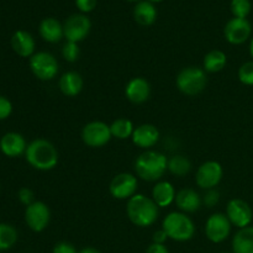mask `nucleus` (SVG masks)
Masks as SVG:
<instances>
[{"label":"nucleus","instance_id":"1","mask_svg":"<svg viewBox=\"0 0 253 253\" xmlns=\"http://www.w3.org/2000/svg\"><path fill=\"white\" fill-rule=\"evenodd\" d=\"M25 158L35 169L47 172L57 167L59 153L56 146L46 138H36L27 145Z\"/></svg>","mask_w":253,"mask_h":253},{"label":"nucleus","instance_id":"2","mask_svg":"<svg viewBox=\"0 0 253 253\" xmlns=\"http://www.w3.org/2000/svg\"><path fill=\"white\" fill-rule=\"evenodd\" d=\"M126 214L131 224L137 227H150L157 221L160 208L152 198L145 194H136L127 200Z\"/></svg>","mask_w":253,"mask_h":253},{"label":"nucleus","instance_id":"3","mask_svg":"<svg viewBox=\"0 0 253 253\" xmlns=\"http://www.w3.org/2000/svg\"><path fill=\"white\" fill-rule=\"evenodd\" d=\"M168 170V158L155 150L143 151L135 161V173L137 178L146 182H160Z\"/></svg>","mask_w":253,"mask_h":253},{"label":"nucleus","instance_id":"4","mask_svg":"<svg viewBox=\"0 0 253 253\" xmlns=\"http://www.w3.org/2000/svg\"><path fill=\"white\" fill-rule=\"evenodd\" d=\"M162 229L168 239L177 242H187L194 237L195 224L188 214L182 211H172L163 219Z\"/></svg>","mask_w":253,"mask_h":253},{"label":"nucleus","instance_id":"5","mask_svg":"<svg viewBox=\"0 0 253 253\" xmlns=\"http://www.w3.org/2000/svg\"><path fill=\"white\" fill-rule=\"evenodd\" d=\"M178 90L187 96H195L202 93L208 84L207 72L203 67H185L175 78Z\"/></svg>","mask_w":253,"mask_h":253},{"label":"nucleus","instance_id":"6","mask_svg":"<svg viewBox=\"0 0 253 253\" xmlns=\"http://www.w3.org/2000/svg\"><path fill=\"white\" fill-rule=\"evenodd\" d=\"M29 66L32 74L42 82H48L56 78L59 69L56 57L46 51L36 52L34 56L30 57Z\"/></svg>","mask_w":253,"mask_h":253},{"label":"nucleus","instance_id":"7","mask_svg":"<svg viewBox=\"0 0 253 253\" xmlns=\"http://www.w3.org/2000/svg\"><path fill=\"white\" fill-rule=\"evenodd\" d=\"M82 141L85 146L91 148L104 147L113 138L110 131V125L104 121L94 120L85 124L82 128Z\"/></svg>","mask_w":253,"mask_h":253},{"label":"nucleus","instance_id":"8","mask_svg":"<svg viewBox=\"0 0 253 253\" xmlns=\"http://www.w3.org/2000/svg\"><path fill=\"white\" fill-rule=\"evenodd\" d=\"M138 179L132 173L123 172L116 174L109 183V193L114 199L128 200L137 194Z\"/></svg>","mask_w":253,"mask_h":253},{"label":"nucleus","instance_id":"9","mask_svg":"<svg viewBox=\"0 0 253 253\" xmlns=\"http://www.w3.org/2000/svg\"><path fill=\"white\" fill-rule=\"evenodd\" d=\"M224 177V168L216 161H207L199 166L195 174V183L200 189H214Z\"/></svg>","mask_w":253,"mask_h":253},{"label":"nucleus","instance_id":"10","mask_svg":"<svg viewBox=\"0 0 253 253\" xmlns=\"http://www.w3.org/2000/svg\"><path fill=\"white\" fill-rule=\"evenodd\" d=\"M231 222L224 212H214L205 222V236L212 244H221L231 234Z\"/></svg>","mask_w":253,"mask_h":253},{"label":"nucleus","instance_id":"11","mask_svg":"<svg viewBox=\"0 0 253 253\" xmlns=\"http://www.w3.org/2000/svg\"><path fill=\"white\" fill-rule=\"evenodd\" d=\"M51 221V210L43 202H35L25 209V222L34 232H42Z\"/></svg>","mask_w":253,"mask_h":253},{"label":"nucleus","instance_id":"12","mask_svg":"<svg viewBox=\"0 0 253 253\" xmlns=\"http://www.w3.org/2000/svg\"><path fill=\"white\" fill-rule=\"evenodd\" d=\"M91 29V22L86 15L74 14L63 24L64 37L67 41L79 43L86 39Z\"/></svg>","mask_w":253,"mask_h":253},{"label":"nucleus","instance_id":"13","mask_svg":"<svg viewBox=\"0 0 253 253\" xmlns=\"http://www.w3.org/2000/svg\"><path fill=\"white\" fill-rule=\"evenodd\" d=\"M226 216L230 220L232 226L237 229H244L251 225L253 220V211L250 204L245 200L235 198L231 199L226 205Z\"/></svg>","mask_w":253,"mask_h":253},{"label":"nucleus","instance_id":"14","mask_svg":"<svg viewBox=\"0 0 253 253\" xmlns=\"http://www.w3.org/2000/svg\"><path fill=\"white\" fill-rule=\"evenodd\" d=\"M252 26L247 19L230 20L224 29V36L226 41L231 44H242L251 37Z\"/></svg>","mask_w":253,"mask_h":253},{"label":"nucleus","instance_id":"15","mask_svg":"<svg viewBox=\"0 0 253 253\" xmlns=\"http://www.w3.org/2000/svg\"><path fill=\"white\" fill-rule=\"evenodd\" d=\"M151 84L143 77H135L130 79L125 86V96L130 103L141 105L146 103L151 96Z\"/></svg>","mask_w":253,"mask_h":253},{"label":"nucleus","instance_id":"16","mask_svg":"<svg viewBox=\"0 0 253 253\" xmlns=\"http://www.w3.org/2000/svg\"><path fill=\"white\" fill-rule=\"evenodd\" d=\"M160 137V130L155 125H152V124H141V125L135 127L131 140H132V143L136 147L147 151L152 150L157 145Z\"/></svg>","mask_w":253,"mask_h":253},{"label":"nucleus","instance_id":"17","mask_svg":"<svg viewBox=\"0 0 253 253\" xmlns=\"http://www.w3.org/2000/svg\"><path fill=\"white\" fill-rule=\"evenodd\" d=\"M26 148V140H25L21 133L7 132L0 138V151L6 157H20V156L25 155Z\"/></svg>","mask_w":253,"mask_h":253},{"label":"nucleus","instance_id":"18","mask_svg":"<svg viewBox=\"0 0 253 253\" xmlns=\"http://www.w3.org/2000/svg\"><path fill=\"white\" fill-rule=\"evenodd\" d=\"M174 203L179 211L185 212V214H193L202 208L203 199L197 190L192 189V188H184V189L177 192Z\"/></svg>","mask_w":253,"mask_h":253},{"label":"nucleus","instance_id":"19","mask_svg":"<svg viewBox=\"0 0 253 253\" xmlns=\"http://www.w3.org/2000/svg\"><path fill=\"white\" fill-rule=\"evenodd\" d=\"M175 197H177V192H175L174 185L168 180H160L156 183L151 193V198L160 209L172 205L175 202Z\"/></svg>","mask_w":253,"mask_h":253},{"label":"nucleus","instance_id":"20","mask_svg":"<svg viewBox=\"0 0 253 253\" xmlns=\"http://www.w3.org/2000/svg\"><path fill=\"white\" fill-rule=\"evenodd\" d=\"M10 43H11V48L14 49L15 53L20 57L30 58V57L36 53L35 52L36 43H35L34 37H32L31 34L24 31V30H19V31L15 32L12 35Z\"/></svg>","mask_w":253,"mask_h":253},{"label":"nucleus","instance_id":"21","mask_svg":"<svg viewBox=\"0 0 253 253\" xmlns=\"http://www.w3.org/2000/svg\"><path fill=\"white\" fill-rule=\"evenodd\" d=\"M58 86L61 93L67 98H74L82 93L84 86L83 77L78 72L69 71L61 76L58 82Z\"/></svg>","mask_w":253,"mask_h":253},{"label":"nucleus","instance_id":"22","mask_svg":"<svg viewBox=\"0 0 253 253\" xmlns=\"http://www.w3.org/2000/svg\"><path fill=\"white\" fill-rule=\"evenodd\" d=\"M40 36L48 43H57L64 37L63 25L54 17H46L39 27Z\"/></svg>","mask_w":253,"mask_h":253},{"label":"nucleus","instance_id":"23","mask_svg":"<svg viewBox=\"0 0 253 253\" xmlns=\"http://www.w3.org/2000/svg\"><path fill=\"white\" fill-rule=\"evenodd\" d=\"M232 253H253V226L239 229L232 237Z\"/></svg>","mask_w":253,"mask_h":253},{"label":"nucleus","instance_id":"24","mask_svg":"<svg viewBox=\"0 0 253 253\" xmlns=\"http://www.w3.org/2000/svg\"><path fill=\"white\" fill-rule=\"evenodd\" d=\"M133 17L141 26H151L157 20V9L150 1H140L133 9Z\"/></svg>","mask_w":253,"mask_h":253},{"label":"nucleus","instance_id":"25","mask_svg":"<svg viewBox=\"0 0 253 253\" xmlns=\"http://www.w3.org/2000/svg\"><path fill=\"white\" fill-rule=\"evenodd\" d=\"M227 56L221 49H211L203 59V69L207 73H219L226 67Z\"/></svg>","mask_w":253,"mask_h":253},{"label":"nucleus","instance_id":"26","mask_svg":"<svg viewBox=\"0 0 253 253\" xmlns=\"http://www.w3.org/2000/svg\"><path fill=\"white\" fill-rule=\"evenodd\" d=\"M135 127L136 126L133 125L130 119L119 118L110 124L111 136L113 138H118V140H127V138L132 137Z\"/></svg>","mask_w":253,"mask_h":253},{"label":"nucleus","instance_id":"27","mask_svg":"<svg viewBox=\"0 0 253 253\" xmlns=\"http://www.w3.org/2000/svg\"><path fill=\"white\" fill-rule=\"evenodd\" d=\"M192 170V162L183 155H174L168 158V172L175 177H184Z\"/></svg>","mask_w":253,"mask_h":253},{"label":"nucleus","instance_id":"28","mask_svg":"<svg viewBox=\"0 0 253 253\" xmlns=\"http://www.w3.org/2000/svg\"><path fill=\"white\" fill-rule=\"evenodd\" d=\"M19 235L12 225L0 224V252L10 250L17 242Z\"/></svg>","mask_w":253,"mask_h":253},{"label":"nucleus","instance_id":"29","mask_svg":"<svg viewBox=\"0 0 253 253\" xmlns=\"http://www.w3.org/2000/svg\"><path fill=\"white\" fill-rule=\"evenodd\" d=\"M79 56H81V48H79L78 43L67 41L63 44V47H62V57L64 58V61L68 62V63H74V62L78 61Z\"/></svg>","mask_w":253,"mask_h":253},{"label":"nucleus","instance_id":"30","mask_svg":"<svg viewBox=\"0 0 253 253\" xmlns=\"http://www.w3.org/2000/svg\"><path fill=\"white\" fill-rule=\"evenodd\" d=\"M231 12L237 19H247L251 12V2L250 0H232Z\"/></svg>","mask_w":253,"mask_h":253},{"label":"nucleus","instance_id":"31","mask_svg":"<svg viewBox=\"0 0 253 253\" xmlns=\"http://www.w3.org/2000/svg\"><path fill=\"white\" fill-rule=\"evenodd\" d=\"M237 77L239 81L245 85L252 86L253 85V61L245 62L241 64L237 71Z\"/></svg>","mask_w":253,"mask_h":253},{"label":"nucleus","instance_id":"32","mask_svg":"<svg viewBox=\"0 0 253 253\" xmlns=\"http://www.w3.org/2000/svg\"><path fill=\"white\" fill-rule=\"evenodd\" d=\"M203 204L208 208H214L215 205L219 204L220 202V192L214 188V189H209L205 192V194L202 197Z\"/></svg>","mask_w":253,"mask_h":253},{"label":"nucleus","instance_id":"33","mask_svg":"<svg viewBox=\"0 0 253 253\" xmlns=\"http://www.w3.org/2000/svg\"><path fill=\"white\" fill-rule=\"evenodd\" d=\"M17 198H19L20 203H21L22 205H25V207H29V205H31L32 203H35L36 200H35V193L32 192L30 188H21V189L19 190V193H17Z\"/></svg>","mask_w":253,"mask_h":253},{"label":"nucleus","instance_id":"34","mask_svg":"<svg viewBox=\"0 0 253 253\" xmlns=\"http://www.w3.org/2000/svg\"><path fill=\"white\" fill-rule=\"evenodd\" d=\"M12 113V104L6 96L0 95V120H5Z\"/></svg>","mask_w":253,"mask_h":253},{"label":"nucleus","instance_id":"35","mask_svg":"<svg viewBox=\"0 0 253 253\" xmlns=\"http://www.w3.org/2000/svg\"><path fill=\"white\" fill-rule=\"evenodd\" d=\"M79 251L76 249L73 244L67 241H61L57 242L53 246V250H52V253H78Z\"/></svg>","mask_w":253,"mask_h":253},{"label":"nucleus","instance_id":"36","mask_svg":"<svg viewBox=\"0 0 253 253\" xmlns=\"http://www.w3.org/2000/svg\"><path fill=\"white\" fill-rule=\"evenodd\" d=\"M96 4H98V0H76L77 7L84 14L93 11L96 7Z\"/></svg>","mask_w":253,"mask_h":253},{"label":"nucleus","instance_id":"37","mask_svg":"<svg viewBox=\"0 0 253 253\" xmlns=\"http://www.w3.org/2000/svg\"><path fill=\"white\" fill-rule=\"evenodd\" d=\"M168 239V235L166 234L165 230L161 227L160 230H157V231L153 232L152 235V242L153 244H160V245H166V242H167Z\"/></svg>","mask_w":253,"mask_h":253},{"label":"nucleus","instance_id":"38","mask_svg":"<svg viewBox=\"0 0 253 253\" xmlns=\"http://www.w3.org/2000/svg\"><path fill=\"white\" fill-rule=\"evenodd\" d=\"M146 253H169L167 246L166 245H160V244H151L150 246L146 250Z\"/></svg>","mask_w":253,"mask_h":253},{"label":"nucleus","instance_id":"39","mask_svg":"<svg viewBox=\"0 0 253 253\" xmlns=\"http://www.w3.org/2000/svg\"><path fill=\"white\" fill-rule=\"evenodd\" d=\"M78 253H103L101 251H99L98 249H95V247H84V249L79 250Z\"/></svg>","mask_w":253,"mask_h":253},{"label":"nucleus","instance_id":"40","mask_svg":"<svg viewBox=\"0 0 253 253\" xmlns=\"http://www.w3.org/2000/svg\"><path fill=\"white\" fill-rule=\"evenodd\" d=\"M250 54H251L252 61H253V39L251 40V43H250Z\"/></svg>","mask_w":253,"mask_h":253},{"label":"nucleus","instance_id":"41","mask_svg":"<svg viewBox=\"0 0 253 253\" xmlns=\"http://www.w3.org/2000/svg\"><path fill=\"white\" fill-rule=\"evenodd\" d=\"M147 1H150V2H161V1H163V0H147Z\"/></svg>","mask_w":253,"mask_h":253},{"label":"nucleus","instance_id":"42","mask_svg":"<svg viewBox=\"0 0 253 253\" xmlns=\"http://www.w3.org/2000/svg\"><path fill=\"white\" fill-rule=\"evenodd\" d=\"M128 1H136V0H128Z\"/></svg>","mask_w":253,"mask_h":253},{"label":"nucleus","instance_id":"43","mask_svg":"<svg viewBox=\"0 0 253 253\" xmlns=\"http://www.w3.org/2000/svg\"><path fill=\"white\" fill-rule=\"evenodd\" d=\"M221 253H229V252H221Z\"/></svg>","mask_w":253,"mask_h":253},{"label":"nucleus","instance_id":"44","mask_svg":"<svg viewBox=\"0 0 253 253\" xmlns=\"http://www.w3.org/2000/svg\"><path fill=\"white\" fill-rule=\"evenodd\" d=\"M0 253H1V252H0Z\"/></svg>","mask_w":253,"mask_h":253}]
</instances>
